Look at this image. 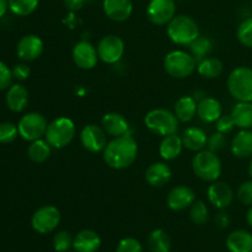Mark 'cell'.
<instances>
[{"label": "cell", "mask_w": 252, "mask_h": 252, "mask_svg": "<svg viewBox=\"0 0 252 252\" xmlns=\"http://www.w3.org/2000/svg\"><path fill=\"white\" fill-rule=\"evenodd\" d=\"M7 9H9V2H7V0H0V19L6 14Z\"/></svg>", "instance_id": "obj_46"}, {"label": "cell", "mask_w": 252, "mask_h": 252, "mask_svg": "<svg viewBox=\"0 0 252 252\" xmlns=\"http://www.w3.org/2000/svg\"><path fill=\"white\" fill-rule=\"evenodd\" d=\"M52 153V146L46 141V138L32 141L27 148V156L34 163H43L49 158Z\"/></svg>", "instance_id": "obj_31"}, {"label": "cell", "mask_w": 252, "mask_h": 252, "mask_svg": "<svg viewBox=\"0 0 252 252\" xmlns=\"http://www.w3.org/2000/svg\"><path fill=\"white\" fill-rule=\"evenodd\" d=\"M182 150H184L182 138L177 133H172V135L162 137L159 145V155L164 161L176 160L181 155Z\"/></svg>", "instance_id": "obj_26"}, {"label": "cell", "mask_w": 252, "mask_h": 252, "mask_svg": "<svg viewBox=\"0 0 252 252\" xmlns=\"http://www.w3.org/2000/svg\"><path fill=\"white\" fill-rule=\"evenodd\" d=\"M236 127L240 130L252 128V101H238L230 113Z\"/></svg>", "instance_id": "obj_28"}, {"label": "cell", "mask_w": 252, "mask_h": 252, "mask_svg": "<svg viewBox=\"0 0 252 252\" xmlns=\"http://www.w3.org/2000/svg\"><path fill=\"white\" fill-rule=\"evenodd\" d=\"M86 1H88V0H63L64 6L71 12L79 11L80 9H83L84 5L86 4Z\"/></svg>", "instance_id": "obj_45"}, {"label": "cell", "mask_w": 252, "mask_h": 252, "mask_svg": "<svg viewBox=\"0 0 252 252\" xmlns=\"http://www.w3.org/2000/svg\"><path fill=\"white\" fill-rule=\"evenodd\" d=\"M223 115V106L218 99L213 96H203L198 100L197 105V116L203 123H217Z\"/></svg>", "instance_id": "obj_19"}, {"label": "cell", "mask_w": 252, "mask_h": 252, "mask_svg": "<svg viewBox=\"0 0 252 252\" xmlns=\"http://www.w3.org/2000/svg\"><path fill=\"white\" fill-rule=\"evenodd\" d=\"M224 71V64L217 57H207L197 63V72L199 76L207 79H216L221 76Z\"/></svg>", "instance_id": "obj_29"}, {"label": "cell", "mask_w": 252, "mask_h": 252, "mask_svg": "<svg viewBox=\"0 0 252 252\" xmlns=\"http://www.w3.org/2000/svg\"><path fill=\"white\" fill-rule=\"evenodd\" d=\"M69 252H75V251H69Z\"/></svg>", "instance_id": "obj_50"}, {"label": "cell", "mask_w": 252, "mask_h": 252, "mask_svg": "<svg viewBox=\"0 0 252 252\" xmlns=\"http://www.w3.org/2000/svg\"><path fill=\"white\" fill-rule=\"evenodd\" d=\"M166 34L169 39L177 46H189L196 39H198L199 27L196 20L189 15H176L166 25Z\"/></svg>", "instance_id": "obj_2"}, {"label": "cell", "mask_w": 252, "mask_h": 252, "mask_svg": "<svg viewBox=\"0 0 252 252\" xmlns=\"http://www.w3.org/2000/svg\"><path fill=\"white\" fill-rule=\"evenodd\" d=\"M48 124L46 116L42 115L41 113L32 111V113L25 114L17 124L19 136L29 142L39 140L46 135Z\"/></svg>", "instance_id": "obj_8"}, {"label": "cell", "mask_w": 252, "mask_h": 252, "mask_svg": "<svg viewBox=\"0 0 252 252\" xmlns=\"http://www.w3.org/2000/svg\"><path fill=\"white\" fill-rule=\"evenodd\" d=\"M9 10L16 16H29L39 5V0H7Z\"/></svg>", "instance_id": "obj_33"}, {"label": "cell", "mask_w": 252, "mask_h": 252, "mask_svg": "<svg viewBox=\"0 0 252 252\" xmlns=\"http://www.w3.org/2000/svg\"><path fill=\"white\" fill-rule=\"evenodd\" d=\"M214 222L219 229H226L230 225V216L225 210H219L214 217Z\"/></svg>", "instance_id": "obj_44"}, {"label": "cell", "mask_w": 252, "mask_h": 252, "mask_svg": "<svg viewBox=\"0 0 252 252\" xmlns=\"http://www.w3.org/2000/svg\"><path fill=\"white\" fill-rule=\"evenodd\" d=\"M226 145V137L224 133L216 132L212 133L211 136H208V141H207V150L212 151V152L218 153L219 151L223 150Z\"/></svg>", "instance_id": "obj_40"}, {"label": "cell", "mask_w": 252, "mask_h": 252, "mask_svg": "<svg viewBox=\"0 0 252 252\" xmlns=\"http://www.w3.org/2000/svg\"><path fill=\"white\" fill-rule=\"evenodd\" d=\"M73 240L74 237L71 236L70 232L65 231V230H59L54 234L53 240H52V245L56 252H69V250L73 247Z\"/></svg>", "instance_id": "obj_35"}, {"label": "cell", "mask_w": 252, "mask_h": 252, "mask_svg": "<svg viewBox=\"0 0 252 252\" xmlns=\"http://www.w3.org/2000/svg\"><path fill=\"white\" fill-rule=\"evenodd\" d=\"M225 245L229 252H252V234L248 230H234L226 236Z\"/></svg>", "instance_id": "obj_24"}, {"label": "cell", "mask_w": 252, "mask_h": 252, "mask_svg": "<svg viewBox=\"0 0 252 252\" xmlns=\"http://www.w3.org/2000/svg\"><path fill=\"white\" fill-rule=\"evenodd\" d=\"M19 136V128L15 124L4 121L0 123V143H11Z\"/></svg>", "instance_id": "obj_37"}, {"label": "cell", "mask_w": 252, "mask_h": 252, "mask_svg": "<svg viewBox=\"0 0 252 252\" xmlns=\"http://www.w3.org/2000/svg\"><path fill=\"white\" fill-rule=\"evenodd\" d=\"M228 91L235 100L252 101V68L240 66L229 73L226 81Z\"/></svg>", "instance_id": "obj_7"}, {"label": "cell", "mask_w": 252, "mask_h": 252, "mask_svg": "<svg viewBox=\"0 0 252 252\" xmlns=\"http://www.w3.org/2000/svg\"><path fill=\"white\" fill-rule=\"evenodd\" d=\"M12 69L7 64L0 61V90H7L12 85Z\"/></svg>", "instance_id": "obj_41"}, {"label": "cell", "mask_w": 252, "mask_h": 252, "mask_svg": "<svg viewBox=\"0 0 252 252\" xmlns=\"http://www.w3.org/2000/svg\"><path fill=\"white\" fill-rule=\"evenodd\" d=\"M236 197L241 204L246 207H252V179L245 180L239 185L236 190Z\"/></svg>", "instance_id": "obj_38"}, {"label": "cell", "mask_w": 252, "mask_h": 252, "mask_svg": "<svg viewBox=\"0 0 252 252\" xmlns=\"http://www.w3.org/2000/svg\"><path fill=\"white\" fill-rule=\"evenodd\" d=\"M234 197H235V194H234L233 188L225 182L217 180V182L211 183V185L207 189L208 202L219 210H225L226 208L230 207Z\"/></svg>", "instance_id": "obj_15"}, {"label": "cell", "mask_w": 252, "mask_h": 252, "mask_svg": "<svg viewBox=\"0 0 252 252\" xmlns=\"http://www.w3.org/2000/svg\"><path fill=\"white\" fill-rule=\"evenodd\" d=\"M189 219L194 225L207 224L209 220V209L203 200H196L189 208Z\"/></svg>", "instance_id": "obj_34"}, {"label": "cell", "mask_w": 252, "mask_h": 252, "mask_svg": "<svg viewBox=\"0 0 252 252\" xmlns=\"http://www.w3.org/2000/svg\"><path fill=\"white\" fill-rule=\"evenodd\" d=\"M75 135L76 126L74 121L68 116H59L48 124L44 138L52 148L61 150L70 145Z\"/></svg>", "instance_id": "obj_4"}, {"label": "cell", "mask_w": 252, "mask_h": 252, "mask_svg": "<svg viewBox=\"0 0 252 252\" xmlns=\"http://www.w3.org/2000/svg\"><path fill=\"white\" fill-rule=\"evenodd\" d=\"M172 170L166 162H154L145 170V180L153 188H162L171 180Z\"/></svg>", "instance_id": "obj_20"}, {"label": "cell", "mask_w": 252, "mask_h": 252, "mask_svg": "<svg viewBox=\"0 0 252 252\" xmlns=\"http://www.w3.org/2000/svg\"><path fill=\"white\" fill-rule=\"evenodd\" d=\"M139 152L138 142L132 135L113 137L103 150V161L110 168L122 170L135 162Z\"/></svg>", "instance_id": "obj_1"}, {"label": "cell", "mask_w": 252, "mask_h": 252, "mask_svg": "<svg viewBox=\"0 0 252 252\" xmlns=\"http://www.w3.org/2000/svg\"><path fill=\"white\" fill-rule=\"evenodd\" d=\"M30 74H31V69H30V67L26 63H19L12 68L14 79H16L19 82H24L26 79H29Z\"/></svg>", "instance_id": "obj_43"}, {"label": "cell", "mask_w": 252, "mask_h": 252, "mask_svg": "<svg viewBox=\"0 0 252 252\" xmlns=\"http://www.w3.org/2000/svg\"><path fill=\"white\" fill-rule=\"evenodd\" d=\"M132 0H103L102 10L106 16L115 22H125L133 14Z\"/></svg>", "instance_id": "obj_17"}, {"label": "cell", "mask_w": 252, "mask_h": 252, "mask_svg": "<svg viewBox=\"0 0 252 252\" xmlns=\"http://www.w3.org/2000/svg\"><path fill=\"white\" fill-rule=\"evenodd\" d=\"M197 105L198 101L192 95H184L174 105V113L179 121L181 123H189L197 115Z\"/></svg>", "instance_id": "obj_27"}, {"label": "cell", "mask_w": 252, "mask_h": 252, "mask_svg": "<svg viewBox=\"0 0 252 252\" xmlns=\"http://www.w3.org/2000/svg\"><path fill=\"white\" fill-rule=\"evenodd\" d=\"M145 12L153 25L166 26L176 16V2L175 0H150Z\"/></svg>", "instance_id": "obj_11"}, {"label": "cell", "mask_w": 252, "mask_h": 252, "mask_svg": "<svg viewBox=\"0 0 252 252\" xmlns=\"http://www.w3.org/2000/svg\"><path fill=\"white\" fill-rule=\"evenodd\" d=\"M148 249L150 252H170L171 239L170 235L162 229H155L148 236Z\"/></svg>", "instance_id": "obj_30"}, {"label": "cell", "mask_w": 252, "mask_h": 252, "mask_svg": "<svg viewBox=\"0 0 252 252\" xmlns=\"http://www.w3.org/2000/svg\"><path fill=\"white\" fill-rule=\"evenodd\" d=\"M189 53L193 56L197 63L201 62L202 59L209 57L211 52L213 51V42L209 37L199 36L198 39L194 40L191 44H189Z\"/></svg>", "instance_id": "obj_32"}, {"label": "cell", "mask_w": 252, "mask_h": 252, "mask_svg": "<svg viewBox=\"0 0 252 252\" xmlns=\"http://www.w3.org/2000/svg\"><path fill=\"white\" fill-rule=\"evenodd\" d=\"M101 126L108 136L120 137V136L130 135V125L127 119L120 113H106L101 119Z\"/></svg>", "instance_id": "obj_18"}, {"label": "cell", "mask_w": 252, "mask_h": 252, "mask_svg": "<svg viewBox=\"0 0 252 252\" xmlns=\"http://www.w3.org/2000/svg\"><path fill=\"white\" fill-rule=\"evenodd\" d=\"M196 202V193L189 185H176L170 189L166 197V204L172 211H182Z\"/></svg>", "instance_id": "obj_16"}, {"label": "cell", "mask_w": 252, "mask_h": 252, "mask_svg": "<svg viewBox=\"0 0 252 252\" xmlns=\"http://www.w3.org/2000/svg\"><path fill=\"white\" fill-rule=\"evenodd\" d=\"M6 106L14 113H21L27 108L30 101V94L26 86L22 84H12L5 95Z\"/></svg>", "instance_id": "obj_22"}, {"label": "cell", "mask_w": 252, "mask_h": 252, "mask_svg": "<svg viewBox=\"0 0 252 252\" xmlns=\"http://www.w3.org/2000/svg\"><path fill=\"white\" fill-rule=\"evenodd\" d=\"M230 150L236 158L245 160V158L252 157V131H239L231 140Z\"/></svg>", "instance_id": "obj_25"}, {"label": "cell", "mask_w": 252, "mask_h": 252, "mask_svg": "<svg viewBox=\"0 0 252 252\" xmlns=\"http://www.w3.org/2000/svg\"><path fill=\"white\" fill-rule=\"evenodd\" d=\"M44 49V43L42 39L37 35H25L19 40L16 44V53L21 61L32 62L42 56Z\"/></svg>", "instance_id": "obj_14"}, {"label": "cell", "mask_w": 252, "mask_h": 252, "mask_svg": "<svg viewBox=\"0 0 252 252\" xmlns=\"http://www.w3.org/2000/svg\"><path fill=\"white\" fill-rule=\"evenodd\" d=\"M107 133L96 124H88L80 131V143L86 151L91 153L103 152L107 146Z\"/></svg>", "instance_id": "obj_12"}, {"label": "cell", "mask_w": 252, "mask_h": 252, "mask_svg": "<svg viewBox=\"0 0 252 252\" xmlns=\"http://www.w3.org/2000/svg\"><path fill=\"white\" fill-rule=\"evenodd\" d=\"M192 170L197 178L204 182L213 183L220 178L223 172V165L216 152L209 150H202L196 152L192 158Z\"/></svg>", "instance_id": "obj_3"}, {"label": "cell", "mask_w": 252, "mask_h": 252, "mask_svg": "<svg viewBox=\"0 0 252 252\" xmlns=\"http://www.w3.org/2000/svg\"><path fill=\"white\" fill-rule=\"evenodd\" d=\"M116 252H143V245L134 237H125L118 242Z\"/></svg>", "instance_id": "obj_39"}, {"label": "cell", "mask_w": 252, "mask_h": 252, "mask_svg": "<svg viewBox=\"0 0 252 252\" xmlns=\"http://www.w3.org/2000/svg\"><path fill=\"white\" fill-rule=\"evenodd\" d=\"M216 126L218 132H221L224 133V135H226V133L231 132V131L234 130V127H235V123H234L231 115H221L220 119L216 123Z\"/></svg>", "instance_id": "obj_42"}, {"label": "cell", "mask_w": 252, "mask_h": 252, "mask_svg": "<svg viewBox=\"0 0 252 252\" xmlns=\"http://www.w3.org/2000/svg\"><path fill=\"white\" fill-rule=\"evenodd\" d=\"M179 124L180 121L175 113L167 109H153L144 116V125L147 126L148 130L161 137L176 133L179 130Z\"/></svg>", "instance_id": "obj_5"}, {"label": "cell", "mask_w": 252, "mask_h": 252, "mask_svg": "<svg viewBox=\"0 0 252 252\" xmlns=\"http://www.w3.org/2000/svg\"><path fill=\"white\" fill-rule=\"evenodd\" d=\"M62 220L61 210L54 205H43L33 212L31 217L32 229L41 235L56 231Z\"/></svg>", "instance_id": "obj_9"}, {"label": "cell", "mask_w": 252, "mask_h": 252, "mask_svg": "<svg viewBox=\"0 0 252 252\" xmlns=\"http://www.w3.org/2000/svg\"><path fill=\"white\" fill-rule=\"evenodd\" d=\"M164 69L172 78H189L197 71V61L189 52L174 49L165 56Z\"/></svg>", "instance_id": "obj_6"}, {"label": "cell", "mask_w": 252, "mask_h": 252, "mask_svg": "<svg viewBox=\"0 0 252 252\" xmlns=\"http://www.w3.org/2000/svg\"><path fill=\"white\" fill-rule=\"evenodd\" d=\"M246 222L252 229V207H249V210L246 211Z\"/></svg>", "instance_id": "obj_47"}, {"label": "cell", "mask_w": 252, "mask_h": 252, "mask_svg": "<svg viewBox=\"0 0 252 252\" xmlns=\"http://www.w3.org/2000/svg\"><path fill=\"white\" fill-rule=\"evenodd\" d=\"M249 174H250V177H251V179H252V158H251V161H250V165H249Z\"/></svg>", "instance_id": "obj_48"}, {"label": "cell", "mask_w": 252, "mask_h": 252, "mask_svg": "<svg viewBox=\"0 0 252 252\" xmlns=\"http://www.w3.org/2000/svg\"><path fill=\"white\" fill-rule=\"evenodd\" d=\"M182 143L184 147L193 152H199L202 150H206L207 141H208V136H207L206 131L198 126H189L184 131L181 136Z\"/></svg>", "instance_id": "obj_23"}, {"label": "cell", "mask_w": 252, "mask_h": 252, "mask_svg": "<svg viewBox=\"0 0 252 252\" xmlns=\"http://www.w3.org/2000/svg\"><path fill=\"white\" fill-rule=\"evenodd\" d=\"M251 10H252V1H251Z\"/></svg>", "instance_id": "obj_49"}, {"label": "cell", "mask_w": 252, "mask_h": 252, "mask_svg": "<svg viewBox=\"0 0 252 252\" xmlns=\"http://www.w3.org/2000/svg\"><path fill=\"white\" fill-rule=\"evenodd\" d=\"M71 57L78 68L83 71H90L94 69L98 63V53L97 48L94 46L91 42L79 41L74 44L73 51H71Z\"/></svg>", "instance_id": "obj_13"}, {"label": "cell", "mask_w": 252, "mask_h": 252, "mask_svg": "<svg viewBox=\"0 0 252 252\" xmlns=\"http://www.w3.org/2000/svg\"><path fill=\"white\" fill-rule=\"evenodd\" d=\"M101 242L100 235L95 230L83 229L74 236L73 249L75 252H97Z\"/></svg>", "instance_id": "obj_21"}, {"label": "cell", "mask_w": 252, "mask_h": 252, "mask_svg": "<svg viewBox=\"0 0 252 252\" xmlns=\"http://www.w3.org/2000/svg\"><path fill=\"white\" fill-rule=\"evenodd\" d=\"M236 37L243 46L252 48V16L240 22L236 30Z\"/></svg>", "instance_id": "obj_36"}, {"label": "cell", "mask_w": 252, "mask_h": 252, "mask_svg": "<svg viewBox=\"0 0 252 252\" xmlns=\"http://www.w3.org/2000/svg\"><path fill=\"white\" fill-rule=\"evenodd\" d=\"M97 53L100 61L106 64H116L122 59L125 54V41L117 35H106L98 41Z\"/></svg>", "instance_id": "obj_10"}]
</instances>
